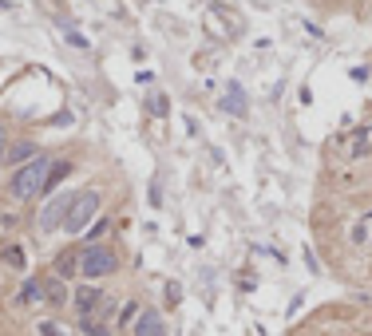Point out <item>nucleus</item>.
<instances>
[{
	"mask_svg": "<svg viewBox=\"0 0 372 336\" xmlns=\"http://www.w3.org/2000/svg\"><path fill=\"white\" fill-rule=\"evenodd\" d=\"M95 210H100V190H79L72 198V206H68V214H63V229L68 234H84L87 222L95 217Z\"/></svg>",
	"mask_w": 372,
	"mask_h": 336,
	"instance_id": "f257e3e1",
	"label": "nucleus"
},
{
	"mask_svg": "<svg viewBox=\"0 0 372 336\" xmlns=\"http://www.w3.org/2000/svg\"><path fill=\"white\" fill-rule=\"evenodd\" d=\"M48 170H52L48 158H32L28 167L16 170L13 194H16V198H32V194H40V190H44V178H48Z\"/></svg>",
	"mask_w": 372,
	"mask_h": 336,
	"instance_id": "f03ea898",
	"label": "nucleus"
},
{
	"mask_svg": "<svg viewBox=\"0 0 372 336\" xmlns=\"http://www.w3.org/2000/svg\"><path fill=\"white\" fill-rule=\"evenodd\" d=\"M115 265H119V257H115L107 245H87L84 253H79V273L91 281V277H107L115 273Z\"/></svg>",
	"mask_w": 372,
	"mask_h": 336,
	"instance_id": "7ed1b4c3",
	"label": "nucleus"
},
{
	"mask_svg": "<svg viewBox=\"0 0 372 336\" xmlns=\"http://www.w3.org/2000/svg\"><path fill=\"white\" fill-rule=\"evenodd\" d=\"M135 336H166V324H162V316L155 309H143L135 321Z\"/></svg>",
	"mask_w": 372,
	"mask_h": 336,
	"instance_id": "20e7f679",
	"label": "nucleus"
},
{
	"mask_svg": "<svg viewBox=\"0 0 372 336\" xmlns=\"http://www.w3.org/2000/svg\"><path fill=\"white\" fill-rule=\"evenodd\" d=\"M100 305H103V293L95 285H84L79 293H75V309H79V316H91Z\"/></svg>",
	"mask_w": 372,
	"mask_h": 336,
	"instance_id": "39448f33",
	"label": "nucleus"
},
{
	"mask_svg": "<svg viewBox=\"0 0 372 336\" xmlns=\"http://www.w3.org/2000/svg\"><path fill=\"white\" fill-rule=\"evenodd\" d=\"M68 206H72V198H68V194H63V198H52V202L44 206V214H40V226H44V229H56V222L68 214Z\"/></svg>",
	"mask_w": 372,
	"mask_h": 336,
	"instance_id": "423d86ee",
	"label": "nucleus"
},
{
	"mask_svg": "<svg viewBox=\"0 0 372 336\" xmlns=\"http://www.w3.org/2000/svg\"><path fill=\"white\" fill-rule=\"evenodd\" d=\"M72 273H79V253L68 250V253H60V261H56V277H60V281H68Z\"/></svg>",
	"mask_w": 372,
	"mask_h": 336,
	"instance_id": "0eeeda50",
	"label": "nucleus"
},
{
	"mask_svg": "<svg viewBox=\"0 0 372 336\" xmlns=\"http://www.w3.org/2000/svg\"><path fill=\"white\" fill-rule=\"evenodd\" d=\"M222 107L230 111V115H246V99H242V87L230 84V91L222 96Z\"/></svg>",
	"mask_w": 372,
	"mask_h": 336,
	"instance_id": "6e6552de",
	"label": "nucleus"
},
{
	"mask_svg": "<svg viewBox=\"0 0 372 336\" xmlns=\"http://www.w3.org/2000/svg\"><path fill=\"white\" fill-rule=\"evenodd\" d=\"M44 297H48L52 305H63V300H68V289H63L60 277H56V281H44Z\"/></svg>",
	"mask_w": 372,
	"mask_h": 336,
	"instance_id": "1a4fd4ad",
	"label": "nucleus"
},
{
	"mask_svg": "<svg viewBox=\"0 0 372 336\" xmlns=\"http://www.w3.org/2000/svg\"><path fill=\"white\" fill-rule=\"evenodd\" d=\"M68 170H72L68 162H56V167L48 170V178H44V190H48V186H60V182L68 178Z\"/></svg>",
	"mask_w": 372,
	"mask_h": 336,
	"instance_id": "9d476101",
	"label": "nucleus"
},
{
	"mask_svg": "<svg viewBox=\"0 0 372 336\" xmlns=\"http://www.w3.org/2000/svg\"><path fill=\"white\" fill-rule=\"evenodd\" d=\"M44 297V281H28L24 289H20V300H24V305H32V300H40Z\"/></svg>",
	"mask_w": 372,
	"mask_h": 336,
	"instance_id": "9b49d317",
	"label": "nucleus"
},
{
	"mask_svg": "<svg viewBox=\"0 0 372 336\" xmlns=\"http://www.w3.org/2000/svg\"><path fill=\"white\" fill-rule=\"evenodd\" d=\"M32 158H36V151H32V146H28V143H20V146H16V151H13V155H8V162H20V167H28Z\"/></svg>",
	"mask_w": 372,
	"mask_h": 336,
	"instance_id": "f8f14e48",
	"label": "nucleus"
},
{
	"mask_svg": "<svg viewBox=\"0 0 372 336\" xmlns=\"http://www.w3.org/2000/svg\"><path fill=\"white\" fill-rule=\"evenodd\" d=\"M79 328H84L87 336H107V324L95 321V316H84V321H79Z\"/></svg>",
	"mask_w": 372,
	"mask_h": 336,
	"instance_id": "ddd939ff",
	"label": "nucleus"
},
{
	"mask_svg": "<svg viewBox=\"0 0 372 336\" xmlns=\"http://www.w3.org/2000/svg\"><path fill=\"white\" fill-rule=\"evenodd\" d=\"M4 261L20 269V265H24V250H20V245H13V250H4Z\"/></svg>",
	"mask_w": 372,
	"mask_h": 336,
	"instance_id": "4468645a",
	"label": "nucleus"
},
{
	"mask_svg": "<svg viewBox=\"0 0 372 336\" xmlns=\"http://www.w3.org/2000/svg\"><path fill=\"white\" fill-rule=\"evenodd\" d=\"M150 111H155V115H166V99L155 96V99H150Z\"/></svg>",
	"mask_w": 372,
	"mask_h": 336,
	"instance_id": "2eb2a0df",
	"label": "nucleus"
},
{
	"mask_svg": "<svg viewBox=\"0 0 372 336\" xmlns=\"http://www.w3.org/2000/svg\"><path fill=\"white\" fill-rule=\"evenodd\" d=\"M40 336H63V333H60L52 321H44V324H40Z\"/></svg>",
	"mask_w": 372,
	"mask_h": 336,
	"instance_id": "dca6fc26",
	"label": "nucleus"
},
{
	"mask_svg": "<svg viewBox=\"0 0 372 336\" xmlns=\"http://www.w3.org/2000/svg\"><path fill=\"white\" fill-rule=\"evenodd\" d=\"M135 312H139V305H135V300H131V305H123V316H119V321H131V316H135Z\"/></svg>",
	"mask_w": 372,
	"mask_h": 336,
	"instance_id": "f3484780",
	"label": "nucleus"
},
{
	"mask_svg": "<svg viewBox=\"0 0 372 336\" xmlns=\"http://www.w3.org/2000/svg\"><path fill=\"white\" fill-rule=\"evenodd\" d=\"M0 162H4V127H0Z\"/></svg>",
	"mask_w": 372,
	"mask_h": 336,
	"instance_id": "a211bd4d",
	"label": "nucleus"
},
{
	"mask_svg": "<svg viewBox=\"0 0 372 336\" xmlns=\"http://www.w3.org/2000/svg\"><path fill=\"white\" fill-rule=\"evenodd\" d=\"M369 222H372V217H369Z\"/></svg>",
	"mask_w": 372,
	"mask_h": 336,
	"instance_id": "6ab92c4d",
	"label": "nucleus"
}]
</instances>
